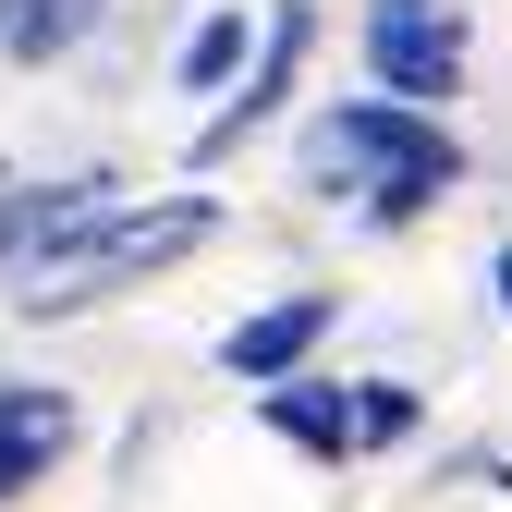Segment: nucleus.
<instances>
[{"label":"nucleus","mask_w":512,"mask_h":512,"mask_svg":"<svg viewBox=\"0 0 512 512\" xmlns=\"http://www.w3.org/2000/svg\"><path fill=\"white\" fill-rule=\"evenodd\" d=\"M98 25H110V0H0V61H13V74H49V61L98 49Z\"/></svg>","instance_id":"1a4fd4ad"},{"label":"nucleus","mask_w":512,"mask_h":512,"mask_svg":"<svg viewBox=\"0 0 512 512\" xmlns=\"http://www.w3.org/2000/svg\"><path fill=\"white\" fill-rule=\"evenodd\" d=\"M354 61H366L378 98L452 110L476 86V13L464 0H354Z\"/></svg>","instance_id":"7ed1b4c3"},{"label":"nucleus","mask_w":512,"mask_h":512,"mask_svg":"<svg viewBox=\"0 0 512 512\" xmlns=\"http://www.w3.org/2000/svg\"><path fill=\"white\" fill-rule=\"evenodd\" d=\"M122 208V171L98 159V171H49V183H13V171H0V269H49V256H74L98 220Z\"/></svg>","instance_id":"39448f33"},{"label":"nucleus","mask_w":512,"mask_h":512,"mask_svg":"<svg viewBox=\"0 0 512 512\" xmlns=\"http://www.w3.org/2000/svg\"><path fill=\"white\" fill-rule=\"evenodd\" d=\"M256 427L293 439L305 464H354V452H366V439H354V378H317V366L269 378V391H256Z\"/></svg>","instance_id":"6e6552de"},{"label":"nucleus","mask_w":512,"mask_h":512,"mask_svg":"<svg viewBox=\"0 0 512 512\" xmlns=\"http://www.w3.org/2000/svg\"><path fill=\"white\" fill-rule=\"evenodd\" d=\"M305 61H317V0H281L269 13V37H256V61H244V86L196 122V171H232L269 122L293 110V86H305Z\"/></svg>","instance_id":"20e7f679"},{"label":"nucleus","mask_w":512,"mask_h":512,"mask_svg":"<svg viewBox=\"0 0 512 512\" xmlns=\"http://www.w3.org/2000/svg\"><path fill=\"white\" fill-rule=\"evenodd\" d=\"M293 171H305V196L354 208V232H415V220H439L476 183L452 110H415V98H378V86L317 110L305 147H293Z\"/></svg>","instance_id":"f257e3e1"},{"label":"nucleus","mask_w":512,"mask_h":512,"mask_svg":"<svg viewBox=\"0 0 512 512\" xmlns=\"http://www.w3.org/2000/svg\"><path fill=\"white\" fill-rule=\"evenodd\" d=\"M74 439H86V415H74L61 378H0V500L49 488L61 464H74Z\"/></svg>","instance_id":"0eeeda50"},{"label":"nucleus","mask_w":512,"mask_h":512,"mask_svg":"<svg viewBox=\"0 0 512 512\" xmlns=\"http://www.w3.org/2000/svg\"><path fill=\"white\" fill-rule=\"evenodd\" d=\"M354 439H366V452L427 439V391H415V378H354Z\"/></svg>","instance_id":"9b49d317"},{"label":"nucleus","mask_w":512,"mask_h":512,"mask_svg":"<svg viewBox=\"0 0 512 512\" xmlns=\"http://www.w3.org/2000/svg\"><path fill=\"white\" fill-rule=\"evenodd\" d=\"M220 196H122L74 256H49V269L13 293L25 317H37V330H61V317H98V305H122V293H147V281H171L183 269V256H196V244H220Z\"/></svg>","instance_id":"f03ea898"},{"label":"nucleus","mask_w":512,"mask_h":512,"mask_svg":"<svg viewBox=\"0 0 512 512\" xmlns=\"http://www.w3.org/2000/svg\"><path fill=\"white\" fill-rule=\"evenodd\" d=\"M256 37H269L256 13H196V25H183V49H171V86H183V98H232L244 61H256Z\"/></svg>","instance_id":"9d476101"},{"label":"nucleus","mask_w":512,"mask_h":512,"mask_svg":"<svg viewBox=\"0 0 512 512\" xmlns=\"http://www.w3.org/2000/svg\"><path fill=\"white\" fill-rule=\"evenodd\" d=\"M342 330V293H269L256 317H232L220 330V378H244V391H269V378H293V366H317V342Z\"/></svg>","instance_id":"423d86ee"},{"label":"nucleus","mask_w":512,"mask_h":512,"mask_svg":"<svg viewBox=\"0 0 512 512\" xmlns=\"http://www.w3.org/2000/svg\"><path fill=\"white\" fill-rule=\"evenodd\" d=\"M488 293H500V317H512V244H500V256H488Z\"/></svg>","instance_id":"f8f14e48"}]
</instances>
